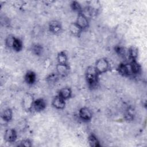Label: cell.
Listing matches in <instances>:
<instances>
[{
    "label": "cell",
    "instance_id": "2e32d148",
    "mask_svg": "<svg viewBox=\"0 0 147 147\" xmlns=\"http://www.w3.org/2000/svg\"><path fill=\"white\" fill-rule=\"evenodd\" d=\"M87 141L88 142V144L91 147H99L100 146V142L98 140L96 136L94 133H91L88 138Z\"/></svg>",
    "mask_w": 147,
    "mask_h": 147
},
{
    "label": "cell",
    "instance_id": "277c9868",
    "mask_svg": "<svg viewBox=\"0 0 147 147\" xmlns=\"http://www.w3.org/2000/svg\"><path fill=\"white\" fill-rule=\"evenodd\" d=\"M117 71L118 73L122 76L126 77L133 76L130 62L121 63L117 68Z\"/></svg>",
    "mask_w": 147,
    "mask_h": 147
},
{
    "label": "cell",
    "instance_id": "e0dca14e",
    "mask_svg": "<svg viewBox=\"0 0 147 147\" xmlns=\"http://www.w3.org/2000/svg\"><path fill=\"white\" fill-rule=\"evenodd\" d=\"M1 118L5 122H10L13 118V110L10 108L5 109L2 112Z\"/></svg>",
    "mask_w": 147,
    "mask_h": 147
},
{
    "label": "cell",
    "instance_id": "d6986e66",
    "mask_svg": "<svg viewBox=\"0 0 147 147\" xmlns=\"http://www.w3.org/2000/svg\"><path fill=\"white\" fill-rule=\"evenodd\" d=\"M138 55V51L134 47H131L128 49V57L131 60H136Z\"/></svg>",
    "mask_w": 147,
    "mask_h": 147
},
{
    "label": "cell",
    "instance_id": "9a60e30c",
    "mask_svg": "<svg viewBox=\"0 0 147 147\" xmlns=\"http://www.w3.org/2000/svg\"><path fill=\"white\" fill-rule=\"evenodd\" d=\"M69 30L72 35L77 37H79L83 32V30L76 25L75 22H72L69 25Z\"/></svg>",
    "mask_w": 147,
    "mask_h": 147
},
{
    "label": "cell",
    "instance_id": "ba28073f",
    "mask_svg": "<svg viewBox=\"0 0 147 147\" xmlns=\"http://www.w3.org/2000/svg\"><path fill=\"white\" fill-rule=\"evenodd\" d=\"M79 117L80 119L84 122L91 121L92 118V113L91 111L86 107H82L79 111Z\"/></svg>",
    "mask_w": 147,
    "mask_h": 147
},
{
    "label": "cell",
    "instance_id": "9c48e42d",
    "mask_svg": "<svg viewBox=\"0 0 147 147\" xmlns=\"http://www.w3.org/2000/svg\"><path fill=\"white\" fill-rule=\"evenodd\" d=\"M49 30L50 32L54 34H57L60 33L62 30V26L61 23L57 20L51 21L49 23L48 25Z\"/></svg>",
    "mask_w": 147,
    "mask_h": 147
},
{
    "label": "cell",
    "instance_id": "8992f818",
    "mask_svg": "<svg viewBox=\"0 0 147 147\" xmlns=\"http://www.w3.org/2000/svg\"><path fill=\"white\" fill-rule=\"evenodd\" d=\"M4 140L7 142H14L17 138V133L15 129L13 128L7 129L4 133Z\"/></svg>",
    "mask_w": 147,
    "mask_h": 147
},
{
    "label": "cell",
    "instance_id": "3957f363",
    "mask_svg": "<svg viewBox=\"0 0 147 147\" xmlns=\"http://www.w3.org/2000/svg\"><path fill=\"white\" fill-rule=\"evenodd\" d=\"M75 22L83 31L87 29L89 26L88 18L83 13L78 14Z\"/></svg>",
    "mask_w": 147,
    "mask_h": 147
},
{
    "label": "cell",
    "instance_id": "7a4b0ae2",
    "mask_svg": "<svg viewBox=\"0 0 147 147\" xmlns=\"http://www.w3.org/2000/svg\"><path fill=\"white\" fill-rule=\"evenodd\" d=\"M95 69L99 75L107 72L110 68V64L107 59L102 57L98 59L94 65Z\"/></svg>",
    "mask_w": 147,
    "mask_h": 147
},
{
    "label": "cell",
    "instance_id": "6da1fadb",
    "mask_svg": "<svg viewBox=\"0 0 147 147\" xmlns=\"http://www.w3.org/2000/svg\"><path fill=\"white\" fill-rule=\"evenodd\" d=\"M99 75L94 66H89L87 68L85 76L89 87L93 88L96 86L98 83Z\"/></svg>",
    "mask_w": 147,
    "mask_h": 147
},
{
    "label": "cell",
    "instance_id": "30bf717a",
    "mask_svg": "<svg viewBox=\"0 0 147 147\" xmlns=\"http://www.w3.org/2000/svg\"><path fill=\"white\" fill-rule=\"evenodd\" d=\"M65 100L59 95H56L52 100V105L53 107L58 110H63L65 107Z\"/></svg>",
    "mask_w": 147,
    "mask_h": 147
},
{
    "label": "cell",
    "instance_id": "52a82bcc",
    "mask_svg": "<svg viewBox=\"0 0 147 147\" xmlns=\"http://www.w3.org/2000/svg\"><path fill=\"white\" fill-rule=\"evenodd\" d=\"M56 73L60 77H66L70 72V67L67 64H58L56 65Z\"/></svg>",
    "mask_w": 147,
    "mask_h": 147
},
{
    "label": "cell",
    "instance_id": "cb8c5ba5",
    "mask_svg": "<svg viewBox=\"0 0 147 147\" xmlns=\"http://www.w3.org/2000/svg\"><path fill=\"white\" fill-rule=\"evenodd\" d=\"M21 146H26V147H29L32 146L31 141L29 139H26L21 141Z\"/></svg>",
    "mask_w": 147,
    "mask_h": 147
},
{
    "label": "cell",
    "instance_id": "7c38bea8",
    "mask_svg": "<svg viewBox=\"0 0 147 147\" xmlns=\"http://www.w3.org/2000/svg\"><path fill=\"white\" fill-rule=\"evenodd\" d=\"M36 74L32 71H28L24 76V80L28 85H33L36 81Z\"/></svg>",
    "mask_w": 147,
    "mask_h": 147
},
{
    "label": "cell",
    "instance_id": "ac0fdd59",
    "mask_svg": "<svg viewBox=\"0 0 147 147\" xmlns=\"http://www.w3.org/2000/svg\"><path fill=\"white\" fill-rule=\"evenodd\" d=\"M57 61L58 64H67L68 57L64 51L60 52L57 56Z\"/></svg>",
    "mask_w": 147,
    "mask_h": 147
},
{
    "label": "cell",
    "instance_id": "44dd1931",
    "mask_svg": "<svg viewBox=\"0 0 147 147\" xmlns=\"http://www.w3.org/2000/svg\"><path fill=\"white\" fill-rule=\"evenodd\" d=\"M71 7L73 11L77 12L78 13H82V10H83L81 5L78 1H76L71 2Z\"/></svg>",
    "mask_w": 147,
    "mask_h": 147
},
{
    "label": "cell",
    "instance_id": "5b68a950",
    "mask_svg": "<svg viewBox=\"0 0 147 147\" xmlns=\"http://www.w3.org/2000/svg\"><path fill=\"white\" fill-rule=\"evenodd\" d=\"M34 100V99L31 94H26L23 96L22 100V106L23 109L26 111H29L33 110Z\"/></svg>",
    "mask_w": 147,
    "mask_h": 147
},
{
    "label": "cell",
    "instance_id": "ffe728a7",
    "mask_svg": "<svg viewBox=\"0 0 147 147\" xmlns=\"http://www.w3.org/2000/svg\"><path fill=\"white\" fill-rule=\"evenodd\" d=\"M33 53L37 56H41L43 52V48L40 44H34L32 47Z\"/></svg>",
    "mask_w": 147,
    "mask_h": 147
},
{
    "label": "cell",
    "instance_id": "4fadbf2b",
    "mask_svg": "<svg viewBox=\"0 0 147 147\" xmlns=\"http://www.w3.org/2000/svg\"><path fill=\"white\" fill-rule=\"evenodd\" d=\"M72 92L71 89L69 87H64L60 89L59 91L58 95L64 99L65 100H67L71 98Z\"/></svg>",
    "mask_w": 147,
    "mask_h": 147
},
{
    "label": "cell",
    "instance_id": "8fae6325",
    "mask_svg": "<svg viewBox=\"0 0 147 147\" xmlns=\"http://www.w3.org/2000/svg\"><path fill=\"white\" fill-rule=\"evenodd\" d=\"M47 106V103L45 100L43 98H38L34 99L33 105V110H34L36 112H41L45 110Z\"/></svg>",
    "mask_w": 147,
    "mask_h": 147
},
{
    "label": "cell",
    "instance_id": "603a6c76",
    "mask_svg": "<svg viewBox=\"0 0 147 147\" xmlns=\"http://www.w3.org/2000/svg\"><path fill=\"white\" fill-rule=\"evenodd\" d=\"M14 37V36L13 35H9L7 37V38H6V40H5V45L7 47L11 48Z\"/></svg>",
    "mask_w": 147,
    "mask_h": 147
},
{
    "label": "cell",
    "instance_id": "5bb4252c",
    "mask_svg": "<svg viewBox=\"0 0 147 147\" xmlns=\"http://www.w3.org/2000/svg\"><path fill=\"white\" fill-rule=\"evenodd\" d=\"M23 48V43L22 41L19 38L14 36L11 49H12L15 52H20Z\"/></svg>",
    "mask_w": 147,
    "mask_h": 147
},
{
    "label": "cell",
    "instance_id": "7402d4cb",
    "mask_svg": "<svg viewBox=\"0 0 147 147\" xmlns=\"http://www.w3.org/2000/svg\"><path fill=\"white\" fill-rule=\"evenodd\" d=\"M60 76L57 75V73H52L51 75H49L47 78V80L48 83H54L57 82L58 80V78Z\"/></svg>",
    "mask_w": 147,
    "mask_h": 147
}]
</instances>
